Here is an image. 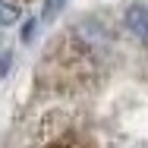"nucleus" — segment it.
Listing matches in <instances>:
<instances>
[{"instance_id": "1", "label": "nucleus", "mask_w": 148, "mask_h": 148, "mask_svg": "<svg viewBox=\"0 0 148 148\" xmlns=\"http://www.w3.org/2000/svg\"><path fill=\"white\" fill-rule=\"evenodd\" d=\"M126 29L132 32L136 38L148 41V6H129L126 10Z\"/></svg>"}, {"instance_id": "2", "label": "nucleus", "mask_w": 148, "mask_h": 148, "mask_svg": "<svg viewBox=\"0 0 148 148\" xmlns=\"http://www.w3.org/2000/svg\"><path fill=\"white\" fill-rule=\"evenodd\" d=\"M16 19H19V3L0 0V25H13Z\"/></svg>"}, {"instance_id": "3", "label": "nucleus", "mask_w": 148, "mask_h": 148, "mask_svg": "<svg viewBox=\"0 0 148 148\" xmlns=\"http://www.w3.org/2000/svg\"><path fill=\"white\" fill-rule=\"evenodd\" d=\"M63 6H66V0H44V6H41V19H44V22H54Z\"/></svg>"}, {"instance_id": "4", "label": "nucleus", "mask_w": 148, "mask_h": 148, "mask_svg": "<svg viewBox=\"0 0 148 148\" xmlns=\"http://www.w3.org/2000/svg\"><path fill=\"white\" fill-rule=\"evenodd\" d=\"M47 148H91L88 142H82V139H76V136H66V139H60V142H54V145Z\"/></svg>"}, {"instance_id": "5", "label": "nucleus", "mask_w": 148, "mask_h": 148, "mask_svg": "<svg viewBox=\"0 0 148 148\" xmlns=\"http://www.w3.org/2000/svg\"><path fill=\"white\" fill-rule=\"evenodd\" d=\"M10 63H13V57H10V51H3V57H0V79L6 76V69H10Z\"/></svg>"}, {"instance_id": "6", "label": "nucleus", "mask_w": 148, "mask_h": 148, "mask_svg": "<svg viewBox=\"0 0 148 148\" xmlns=\"http://www.w3.org/2000/svg\"><path fill=\"white\" fill-rule=\"evenodd\" d=\"M35 25H38L35 19H29V22H25V29H22V41H32V35H35Z\"/></svg>"}]
</instances>
